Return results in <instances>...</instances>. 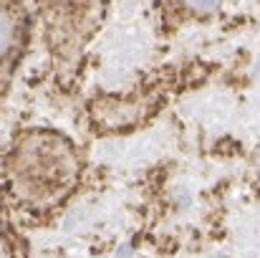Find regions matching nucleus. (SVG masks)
<instances>
[{"mask_svg": "<svg viewBox=\"0 0 260 258\" xmlns=\"http://www.w3.org/2000/svg\"><path fill=\"white\" fill-rule=\"evenodd\" d=\"M15 177L25 195L41 200L58 197L74 180V152L63 147V139L51 134H33L15 150Z\"/></svg>", "mask_w": 260, "mask_h": 258, "instance_id": "obj_1", "label": "nucleus"}, {"mask_svg": "<svg viewBox=\"0 0 260 258\" xmlns=\"http://www.w3.org/2000/svg\"><path fill=\"white\" fill-rule=\"evenodd\" d=\"M18 36H20V23H18V13L0 3V69L8 64V59L15 53L18 46Z\"/></svg>", "mask_w": 260, "mask_h": 258, "instance_id": "obj_2", "label": "nucleus"}, {"mask_svg": "<svg viewBox=\"0 0 260 258\" xmlns=\"http://www.w3.org/2000/svg\"><path fill=\"white\" fill-rule=\"evenodd\" d=\"M182 3L187 8L197 10V13H212V10H217L222 5V0H182Z\"/></svg>", "mask_w": 260, "mask_h": 258, "instance_id": "obj_3", "label": "nucleus"}, {"mask_svg": "<svg viewBox=\"0 0 260 258\" xmlns=\"http://www.w3.org/2000/svg\"><path fill=\"white\" fill-rule=\"evenodd\" d=\"M61 3H69V0H61Z\"/></svg>", "mask_w": 260, "mask_h": 258, "instance_id": "obj_4", "label": "nucleus"}]
</instances>
